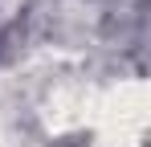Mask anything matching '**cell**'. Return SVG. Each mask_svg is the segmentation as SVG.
I'll use <instances>...</instances> for the list:
<instances>
[{"label":"cell","mask_w":151,"mask_h":147,"mask_svg":"<svg viewBox=\"0 0 151 147\" xmlns=\"http://www.w3.org/2000/svg\"><path fill=\"white\" fill-rule=\"evenodd\" d=\"M0 147H17V131L0 122Z\"/></svg>","instance_id":"1"}]
</instances>
